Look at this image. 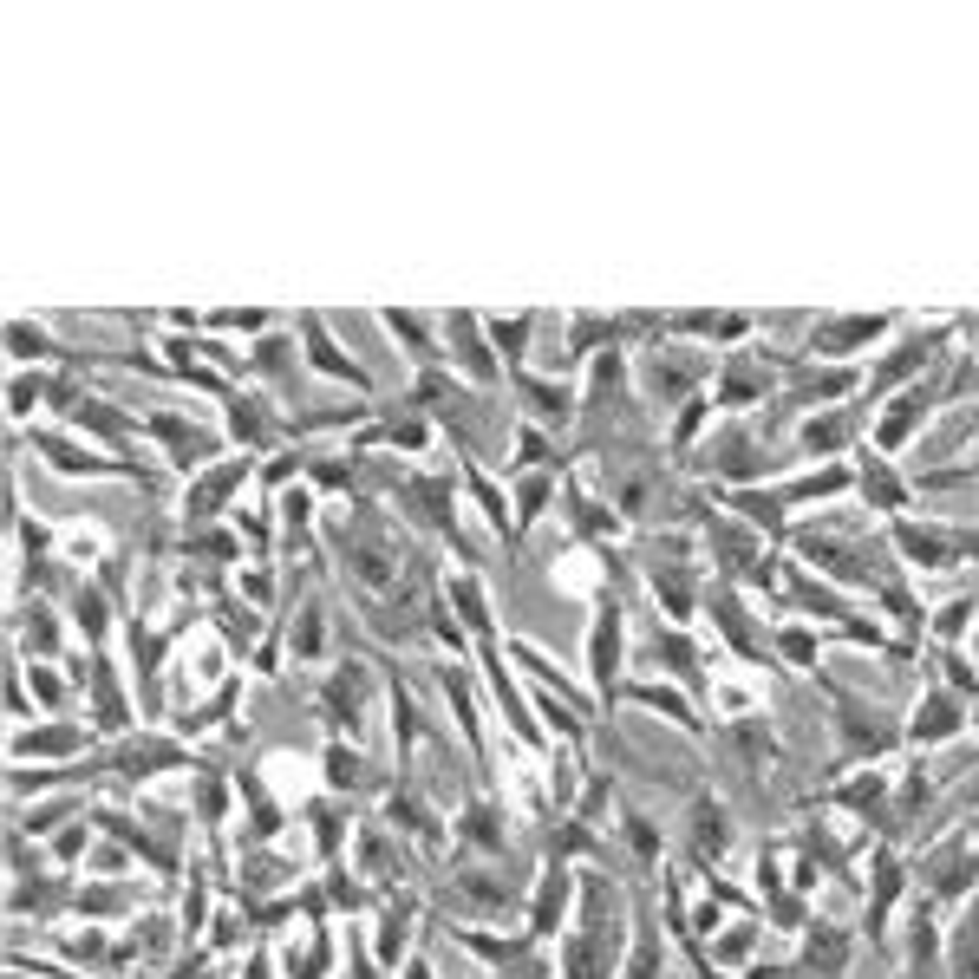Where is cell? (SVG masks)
<instances>
[{"label":"cell","mask_w":979,"mask_h":979,"mask_svg":"<svg viewBox=\"0 0 979 979\" xmlns=\"http://www.w3.org/2000/svg\"><path fill=\"white\" fill-rule=\"evenodd\" d=\"M875 333H882V320H829V327H816V340H810V353H855V346H869Z\"/></svg>","instance_id":"6da1fadb"},{"label":"cell","mask_w":979,"mask_h":979,"mask_svg":"<svg viewBox=\"0 0 979 979\" xmlns=\"http://www.w3.org/2000/svg\"><path fill=\"white\" fill-rule=\"evenodd\" d=\"M614 653H621V614L607 607L601 634H594V679H601V686H614Z\"/></svg>","instance_id":"7a4b0ae2"},{"label":"cell","mask_w":979,"mask_h":979,"mask_svg":"<svg viewBox=\"0 0 979 979\" xmlns=\"http://www.w3.org/2000/svg\"><path fill=\"white\" fill-rule=\"evenodd\" d=\"M914 731H921V738H953V731H960V718H953L947 699H927V705H921V725H914Z\"/></svg>","instance_id":"3957f363"},{"label":"cell","mask_w":979,"mask_h":979,"mask_svg":"<svg viewBox=\"0 0 979 979\" xmlns=\"http://www.w3.org/2000/svg\"><path fill=\"white\" fill-rule=\"evenodd\" d=\"M849 425H855V418H816V425L803 431V444H810V451H829V444L849 438Z\"/></svg>","instance_id":"277c9868"},{"label":"cell","mask_w":979,"mask_h":979,"mask_svg":"<svg viewBox=\"0 0 979 979\" xmlns=\"http://www.w3.org/2000/svg\"><path fill=\"white\" fill-rule=\"evenodd\" d=\"M712 849H725V810L705 803V810H699V855H712Z\"/></svg>","instance_id":"5b68a950"}]
</instances>
